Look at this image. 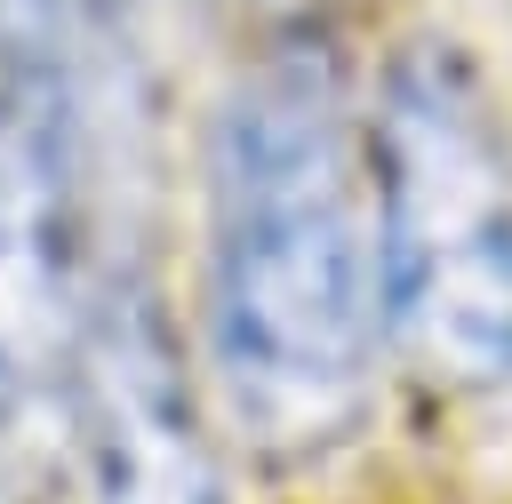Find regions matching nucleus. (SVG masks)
Masks as SVG:
<instances>
[{
  "label": "nucleus",
  "mask_w": 512,
  "mask_h": 504,
  "mask_svg": "<svg viewBox=\"0 0 512 504\" xmlns=\"http://www.w3.org/2000/svg\"><path fill=\"white\" fill-rule=\"evenodd\" d=\"M376 336V136L336 32L288 24L208 120V360L264 456H312L360 424Z\"/></svg>",
  "instance_id": "obj_1"
},
{
  "label": "nucleus",
  "mask_w": 512,
  "mask_h": 504,
  "mask_svg": "<svg viewBox=\"0 0 512 504\" xmlns=\"http://www.w3.org/2000/svg\"><path fill=\"white\" fill-rule=\"evenodd\" d=\"M384 336L440 392L512 384V152L456 40H408L368 104Z\"/></svg>",
  "instance_id": "obj_2"
},
{
  "label": "nucleus",
  "mask_w": 512,
  "mask_h": 504,
  "mask_svg": "<svg viewBox=\"0 0 512 504\" xmlns=\"http://www.w3.org/2000/svg\"><path fill=\"white\" fill-rule=\"evenodd\" d=\"M80 240V88L56 40L0 56V456H48L80 408L96 320Z\"/></svg>",
  "instance_id": "obj_3"
},
{
  "label": "nucleus",
  "mask_w": 512,
  "mask_h": 504,
  "mask_svg": "<svg viewBox=\"0 0 512 504\" xmlns=\"http://www.w3.org/2000/svg\"><path fill=\"white\" fill-rule=\"evenodd\" d=\"M72 440L88 456L96 504H224L192 392H184V352H176L168 304L144 272L112 264L96 288Z\"/></svg>",
  "instance_id": "obj_4"
}]
</instances>
